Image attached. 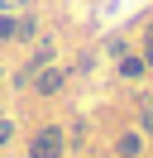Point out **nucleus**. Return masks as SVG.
Returning <instances> with one entry per match:
<instances>
[{
	"label": "nucleus",
	"mask_w": 153,
	"mask_h": 158,
	"mask_svg": "<svg viewBox=\"0 0 153 158\" xmlns=\"http://www.w3.org/2000/svg\"><path fill=\"white\" fill-rule=\"evenodd\" d=\"M148 43H153V24H148Z\"/></svg>",
	"instance_id": "0eeeda50"
},
{
	"label": "nucleus",
	"mask_w": 153,
	"mask_h": 158,
	"mask_svg": "<svg viewBox=\"0 0 153 158\" xmlns=\"http://www.w3.org/2000/svg\"><path fill=\"white\" fill-rule=\"evenodd\" d=\"M0 144H10V120H0Z\"/></svg>",
	"instance_id": "39448f33"
},
{
	"label": "nucleus",
	"mask_w": 153,
	"mask_h": 158,
	"mask_svg": "<svg viewBox=\"0 0 153 158\" xmlns=\"http://www.w3.org/2000/svg\"><path fill=\"white\" fill-rule=\"evenodd\" d=\"M143 125H148V129H153V96H148V101H143Z\"/></svg>",
	"instance_id": "20e7f679"
},
{
	"label": "nucleus",
	"mask_w": 153,
	"mask_h": 158,
	"mask_svg": "<svg viewBox=\"0 0 153 158\" xmlns=\"http://www.w3.org/2000/svg\"><path fill=\"white\" fill-rule=\"evenodd\" d=\"M57 86H62V72H57V67H48L43 77H38V91H43V96H53Z\"/></svg>",
	"instance_id": "f03ea898"
},
{
	"label": "nucleus",
	"mask_w": 153,
	"mask_h": 158,
	"mask_svg": "<svg viewBox=\"0 0 153 158\" xmlns=\"http://www.w3.org/2000/svg\"><path fill=\"white\" fill-rule=\"evenodd\" d=\"M29 158H62V134L57 129H38L34 144H29Z\"/></svg>",
	"instance_id": "f257e3e1"
},
{
	"label": "nucleus",
	"mask_w": 153,
	"mask_h": 158,
	"mask_svg": "<svg viewBox=\"0 0 153 158\" xmlns=\"http://www.w3.org/2000/svg\"><path fill=\"white\" fill-rule=\"evenodd\" d=\"M120 153H124V158H134V153H139V139L124 134V139H120Z\"/></svg>",
	"instance_id": "7ed1b4c3"
},
{
	"label": "nucleus",
	"mask_w": 153,
	"mask_h": 158,
	"mask_svg": "<svg viewBox=\"0 0 153 158\" xmlns=\"http://www.w3.org/2000/svg\"><path fill=\"white\" fill-rule=\"evenodd\" d=\"M143 62H148V67H153V43H148V53H143Z\"/></svg>",
	"instance_id": "423d86ee"
}]
</instances>
